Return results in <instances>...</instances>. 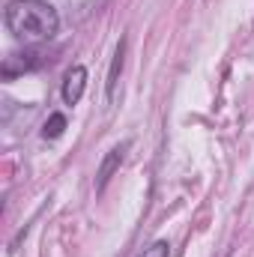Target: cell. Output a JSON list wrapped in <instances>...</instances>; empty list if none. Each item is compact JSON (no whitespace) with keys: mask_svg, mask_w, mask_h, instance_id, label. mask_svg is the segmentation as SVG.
<instances>
[{"mask_svg":"<svg viewBox=\"0 0 254 257\" xmlns=\"http://www.w3.org/2000/svg\"><path fill=\"white\" fill-rule=\"evenodd\" d=\"M3 24L18 42H48L60 30V15L48 0H9L3 12Z\"/></svg>","mask_w":254,"mask_h":257,"instance_id":"cell-1","label":"cell"},{"mask_svg":"<svg viewBox=\"0 0 254 257\" xmlns=\"http://www.w3.org/2000/svg\"><path fill=\"white\" fill-rule=\"evenodd\" d=\"M84 90H87V69H84L81 63H75L72 69H66V75H63L60 99H63L66 105L72 108V105H78V102H81Z\"/></svg>","mask_w":254,"mask_h":257,"instance_id":"cell-2","label":"cell"},{"mask_svg":"<svg viewBox=\"0 0 254 257\" xmlns=\"http://www.w3.org/2000/svg\"><path fill=\"white\" fill-rule=\"evenodd\" d=\"M42 63H45V60H42V54H39V51H24V54H9V57L3 60V78H6V81H12L15 75H24V72H33V69H39Z\"/></svg>","mask_w":254,"mask_h":257,"instance_id":"cell-3","label":"cell"},{"mask_svg":"<svg viewBox=\"0 0 254 257\" xmlns=\"http://www.w3.org/2000/svg\"><path fill=\"white\" fill-rule=\"evenodd\" d=\"M126 150H129V141H126V144H120V147H114V150L102 159V165H99V171H96V192H105L108 180H111V177H114V171L123 165Z\"/></svg>","mask_w":254,"mask_h":257,"instance_id":"cell-4","label":"cell"},{"mask_svg":"<svg viewBox=\"0 0 254 257\" xmlns=\"http://www.w3.org/2000/svg\"><path fill=\"white\" fill-rule=\"evenodd\" d=\"M123 63H126V39H120V45L114 51V60H111V69H108V81H105L108 102L117 99V84H120V75H123Z\"/></svg>","mask_w":254,"mask_h":257,"instance_id":"cell-5","label":"cell"},{"mask_svg":"<svg viewBox=\"0 0 254 257\" xmlns=\"http://www.w3.org/2000/svg\"><path fill=\"white\" fill-rule=\"evenodd\" d=\"M63 132H66V117L63 114H51V117L45 120V126H42V138H45V141H57Z\"/></svg>","mask_w":254,"mask_h":257,"instance_id":"cell-6","label":"cell"},{"mask_svg":"<svg viewBox=\"0 0 254 257\" xmlns=\"http://www.w3.org/2000/svg\"><path fill=\"white\" fill-rule=\"evenodd\" d=\"M138 257H171V242L168 239H156V242H150Z\"/></svg>","mask_w":254,"mask_h":257,"instance_id":"cell-7","label":"cell"}]
</instances>
